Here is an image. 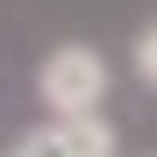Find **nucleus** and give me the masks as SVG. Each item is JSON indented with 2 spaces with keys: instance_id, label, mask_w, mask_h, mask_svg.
Returning a JSON list of instances; mask_svg holds the SVG:
<instances>
[{
  "instance_id": "7ed1b4c3",
  "label": "nucleus",
  "mask_w": 157,
  "mask_h": 157,
  "mask_svg": "<svg viewBox=\"0 0 157 157\" xmlns=\"http://www.w3.org/2000/svg\"><path fill=\"white\" fill-rule=\"evenodd\" d=\"M136 78H143V86H157V21L136 36Z\"/></svg>"
},
{
  "instance_id": "f257e3e1",
  "label": "nucleus",
  "mask_w": 157,
  "mask_h": 157,
  "mask_svg": "<svg viewBox=\"0 0 157 157\" xmlns=\"http://www.w3.org/2000/svg\"><path fill=\"white\" fill-rule=\"evenodd\" d=\"M36 93H43L50 121H86L107 100V57L93 43H57L43 57V71H36Z\"/></svg>"
},
{
  "instance_id": "f03ea898",
  "label": "nucleus",
  "mask_w": 157,
  "mask_h": 157,
  "mask_svg": "<svg viewBox=\"0 0 157 157\" xmlns=\"http://www.w3.org/2000/svg\"><path fill=\"white\" fill-rule=\"evenodd\" d=\"M14 157H114V128L86 114V121H43L14 143Z\"/></svg>"
}]
</instances>
